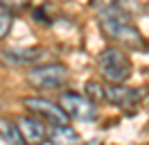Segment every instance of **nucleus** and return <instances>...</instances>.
<instances>
[{
	"instance_id": "nucleus-1",
	"label": "nucleus",
	"mask_w": 149,
	"mask_h": 145,
	"mask_svg": "<svg viewBox=\"0 0 149 145\" xmlns=\"http://www.w3.org/2000/svg\"><path fill=\"white\" fill-rule=\"evenodd\" d=\"M100 27H102V34L106 39L120 43L127 50H138V52L147 50V41L142 39L140 30L133 25L131 14L122 7V2L100 11Z\"/></svg>"
},
{
	"instance_id": "nucleus-2",
	"label": "nucleus",
	"mask_w": 149,
	"mask_h": 145,
	"mask_svg": "<svg viewBox=\"0 0 149 145\" xmlns=\"http://www.w3.org/2000/svg\"><path fill=\"white\" fill-rule=\"evenodd\" d=\"M97 68L106 82H127L131 75V59L122 48H106L97 57Z\"/></svg>"
},
{
	"instance_id": "nucleus-3",
	"label": "nucleus",
	"mask_w": 149,
	"mask_h": 145,
	"mask_svg": "<svg viewBox=\"0 0 149 145\" xmlns=\"http://www.w3.org/2000/svg\"><path fill=\"white\" fill-rule=\"evenodd\" d=\"M27 82L36 89L50 91V89H61L68 82V68L63 63H43V66H34L27 72Z\"/></svg>"
},
{
	"instance_id": "nucleus-4",
	"label": "nucleus",
	"mask_w": 149,
	"mask_h": 145,
	"mask_svg": "<svg viewBox=\"0 0 149 145\" xmlns=\"http://www.w3.org/2000/svg\"><path fill=\"white\" fill-rule=\"evenodd\" d=\"M23 104L29 113H34L38 120L43 122H50V125H68L70 122V116L65 113L61 107H56L52 102H47L43 98H25Z\"/></svg>"
},
{
	"instance_id": "nucleus-5",
	"label": "nucleus",
	"mask_w": 149,
	"mask_h": 145,
	"mask_svg": "<svg viewBox=\"0 0 149 145\" xmlns=\"http://www.w3.org/2000/svg\"><path fill=\"white\" fill-rule=\"evenodd\" d=\"M59 107L63 109L70 118H77V120H93V118L97 116V107H95V102H91V100L84 98V95L70 93V91L61 93V98H59Z\"/></svg>"
},
{
	"instance_id": "nucleus-6",
	"label": "nucleus",
	"mask_w": 149,
	"mask_h": 145,
	"mask_svg": "<svg viewBox=\"0 0 149 145\" xmlns=\"http://www.w3.org/2000/svg\"><path fill=\"white\" fill-rule=\"evenodd\" d=\"M104 100H109L111 104L120 109H129V107H136L142 100V93L138 89L124 86V82H109V86L104 89Z\"/></svg>"
},
{
	"instance_id": "nucleus-7",
	"label": "nucleus",
	"mask_w": 149,
	"mask_h": 145,
	"mask_svg": "<svg viewBox=\"0 0 149 145\" xmlns=\"http://www.w3.org/2000/svg\"><path fill=\"white\" fill-rule=\"evenodd\" d=\"M16 127H18V132H20L25 143H47V129L43 125V120H38L36 116L20 118L16 122Z\"/></svg>"
},
{
	"instance_id": "nucleus-8",
	"label": "nucleus",
	"mask_w": 149,
	"mask_h": 145,
	"mask_svg": "<svg viewBox=\"0 0 149 145\" xmlns=\"http://www.w3.org/2000/svg\"><path fill=\"white\" fill-rule=\"evenodd\" d=\"M43 57V50L38 48H27V50H5L2 52V59L9 63H36L41 61Z\"/></svg>"
},
{
	"instance_id": "nucleus-9",
	"label": "nucleus",
	"mask_w": 149,
	"mask_h": 145,
	"mask_svg": "<svg viewBox=\"0 0 149 145\" xmlns=\"http://www.w3.org/2000/svg\"><path fill=\"white\" fill-rule=\"evenodd\" d=\"M77 141H79V134L70 125H54L52 132H47V143L68 145V143H77Z\"/></svg>"
},
{
	"instance_id": "nucleus-10",
	"label": "nucleus",
	"mask_w": 149,
	"mask_h": 145,
	"mask_svg": "<svg viewBox=\"0 0 149 145\" xmlns=\"http://www.w3.org/2000/svg\"><path fill=\"white\" fill-rule=\"evenodd\" d=\"M0 141L2 143H11V145H18L23 143V136H20L18 127L9 122V120H0Z\"/></svg>"
},
{
	"instance_id": "nucleus-11",
	"label": "nucleus",
	"mask_w": 149,
	"mask_h": 145,
	"mask_svg": "<svg viewBox=\"0 0 149 145\" xmlns=\"http://www.w3.org/2000/svg\"><path fill=\"white\" fill-rule=\"evenodd\" d=\"M11 25H14V14L0 5V39H5V36L9 34Z\"/></svg>"
},
{
	"instance_id": "nucleus-12",
	"label": "nucleus",
	"mask_w": 149,
	"mask_h": 145,
	"mask_svg": "<svg viewBox=\"0 0 149 145\" xmlns=\"http://www.w3.org/2000/svg\"><path fill=\"white\" fill-rule=\"evenodd\" d=\"M86 95H88V100L91 102H102L104 100V89L97 84V82H86Z\"/></svg>"
},
{
	"instance_id": "nucleus-13",
	"label": "nucleus",
	"mask_w": 149,
	"mask_h": 145,
	"mask_svg": "<svg viewBox=\"0 0 149 145\" xmlns=\"http://www.w3.org/2000/svg\"><path fill=\"white\" fill-rule=\"evenodd\" d=\"M29 2H32V0H0V5H2L5 9H9L11 14L27 9V7H29Z\"/></svg>"
},
{
	"instance_id": "nucleus-14",
	"label": "nucleus",
	"mask_w": 149,
	"mask_h": 145,
	"mask_svg": "<svg viewBox=\"0 0 149 145\" xmlns=\"http://www.w3.org/2000/svg\"><path fill=\"white\" fill-rule=\"evenodd\" d=\"M120 0H93L91 5H93V9L100 14V11H104V9H109V7H113V5H118Z\"/></svg>"
},
{
	"instance_id": "nucleus-15",
	"label": "nucleus",
	"mask_w": 149,
	"mask_h": 145,
	"mask_svg": "<svg viewBox=\"0 0 149 145\" xmlns=\"http://www.w3.org/2000/svg\"><path fill=\"white\" fill-rule=\"evenodd\" d=\"M147 14H149V5H147Z\"/></svg>"
}]
</instances>
